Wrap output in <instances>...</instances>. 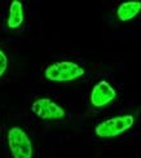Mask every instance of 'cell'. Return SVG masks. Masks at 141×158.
I'll list each match as a JSON object with an SVG mask.
<instances>
[{
    "mask_svg": "<svg viewBox=\"0 0 141 158\" xmlns=\"http://www.w3.org/2000/svg\"><path fill=\"white\" fill-rule=\"evenodd\" d=\"M85 74V70L83 66L74 61H57L55 64L49 65L44 70V77L51 82L57 83H65V82H73L77 79L82 78Z\"/></svg>",
    "mask_w": 141,
    "mask_h": 158,
    "instance_id": "obj_1",
    "label": "cell"
},
{
    "mask_svg": "<svg viewBox=\"0 0 141 158\" xmlns=\"http://www.w3.org/2000/svg\"><path fill=\"white\" fill-rule=\"evenodd\" d=\"M135 124V117L132 114H122L105 119L98 123L95 128V134L102 139H111L126 134Z\"/></svg>",
    "mask_w": 141,
    "mask_h": 158,
    "instance_id": "obj_2",
    "label": "cell"
},
{
    "mask_svg": "<svg viewBox=\"0 0 141 158\" xmlns=\"http://www.w3.org/2000/svg\"><path fill=\"white\" fill-rule=\"evenodd\" d=\"M6 140L12 158H32L34 156L30 136L21 127L9 128Z\"/></svg>",
    "mask_w": 141,
    "mask_h": 158,
    "instance_id": "obj_3",
    "label": "cell"
},
{
    "mask_svg": "<svg viewBox=\"0 0 141 158\" xmlns=\"http://www.w3.org/2000/svg\"><path fill=\"white\" fill-rule=\"evenodd\" d=\"M31 111L44 121H58L66 117L65 109L48 97H40L31 104Z\"/></svg>",
    "mask_w": 141,
    "mask_h": 158,
    "instance_id": "obj_4",
    "label": "cell"
},
{
    "mask_svg": "<svg viewBox=\"0 0 141 158\" xmlns=\"http://www.w3.org/2000/svg\"><path fill=\"white\" fill-rule=\"evenodd\" d=\"M117 97V91L106 81H100L93 85L89 95V101L93 108H104L111 104Z\"/></svg>",
    "mask_w": 141,
    "mask_h": 158,
    "instance_id": "obj_5",
    "label": "cell"
},
{
    "mask_svg": "<svg viewBox=\"0 0 141 158\" xmlns=\"http://www.w3.org/2000/svg\"><path fill=\"white\" fill-rule=\"evenodd\" d=\"M141 13V2H123L120 3L117 9V17L119 21L128 22L136 18Z\"/></svg>",
    "mask_w": 141,
    "mask_h": 158,
    "instance_id": "obj_6",
    "label": "cell"
},
{
    "mask_svg": "<svg viewBox=\"0 0 141 158\" xmlns=\"http://www.w3.org/2000/svg\"><path fill=\"white\" fill-rule=\"evenodd\" d=\"M25 21V10H23V4L19 0H13L9 5V13L8 18H6V26L9 29L15 30L21 27Z\"/></svg>",
    "mask_w": 141,
    "mask_h": 158,
    "instance_id": "obj_7",
    "label": "cell"
},
{
    "mask_svg": "<svg viewBox=\"0 0 141 158\" xmlns=\"http://www.w3.org/2000/svg\"><path fill=\"white\" fill-rule=\"evenodd\" d=\"M8 69V57H6L5 52L0 49V78L4 77Z\"/></svg>",
    "mask_w": 141,
    "mask_h": 158,
    "instance_id": "obj_8",
    "label": "cell"
}]
</instances>
